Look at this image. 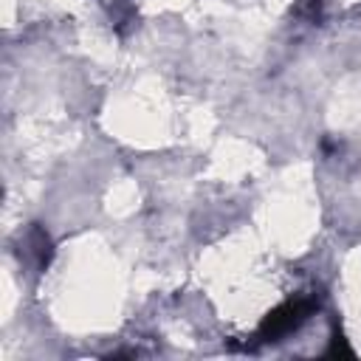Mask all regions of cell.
<instances>
[{"label":"cell","instance_id":"cell-1","mask_svg":"<svg viewBox=\"0 0 361 361\" xmlns=\"http://www.w3.org/2000/svg\"><path fill=\"white\" fill-rule=\"evenodd\" d=\"M313 310H319V299L316 296H296V299L282 302L279 307H274L262 319V324L257 330V344H271V341L285 338L288 333L299 330L310 319Z\"/></svg>","mask_w":361,"mask_h":361},{"label":"cell","instance_id":"cell-2","mask_svg":"<svg viewBox=\"0 0 361 361\" xmlns=\"http://www.w3.org/2000/svg\"><path fill=\"white\" fill-rule=\"evenodd\" d=\"M28 245H31V251H34V257H37V265H39V268H45V265L51 262V240H48V234H45L39 226H34V228H31Z\"/></svg>","mask_w":361,"mask_h":361},{"label":"cell","instance_id":"cell-3","mask_svg":"<svg viewBox=\"0 0 361 361\" xmlns=\"http://www.w3.org/2000/svg\"><path fill=\"white\" fill-rule=\"evenodd\" d=\"M353 358V350L347 347V341L341 338V333H333V338H330V347H327V353H324V358Z\"/></svg>","mask_w":361,"mask_h":361},{"label":"cell","instance_id":"cell-4","mask_svg":"<svg viewBox=\"0 0 361 361\" xmlns=\"http://www.w3.org/2000/svg\"><path fill=\"white\" fill-rule=\"evenodd\" d=\"M322 6H324V0H299V11L307 14L310 20H316L322 14Z\"/></svg>","mask_w":361,"mask_h":361}]
</instances>
